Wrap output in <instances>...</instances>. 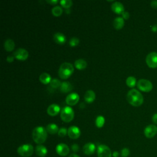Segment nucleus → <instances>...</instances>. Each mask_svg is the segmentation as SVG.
Wrapping results in <instances>:
<instances>
[{"instance_id":"f257e3e1","label":"nucleus","mask_w":157,"mask_h":157,"mask_svg":"<svg viewBox=\"0 0 157 157\" xmlns=\"http://www.w3.org/2000/svg\"><path fill=\"white\" fill-rule=\"evenodd\" d=\"M126 99L128 102L134 107H139L144 102L142 94L136 89L130 90L127 93Z\"/></svg>"},{"instance_id":"f03ea898","label":"nucleus","mask_w":157,"mask_h":157,"mask_svg":"<svg viewBox=\"0 0 157 157\" xmlns=\"http://www.w3.org/2000/svg\"><path fill=\"white\" fill-rule=\"evenodd\" d=\"M32 136L33 140L36 144L40 145L45 142L47 138V132L44 127L37 126L33 129Z\"/></svg>"},{"instance_id":"7ed1b4c3","label":"nucleus","mask_w":157,"mask_h":157,"mask_svg":"<svg viewBox=\"0 0 157 157\" xmlns=\"http://www.w3.org/2000/svg\"><path fill=\"white\" fill-rule=\"evenodd\" d=\"M74 72V67L70 63L65 62L61 64L59 70L58 75L59 77L62 79L68 78Z\"/></svg>"},{"instance_id":"20e7f679","label":"nucleus","mask_w":157,"mask_h":157,"mask_svg":"<svg viewBox=\"0 0 157 157\" xmlns=\"http://www.w3.org/2000/svg\"><path fill=\"white\" fill-rule=\"evenodd\" d=\"M60 117L61 120L65 123L71 122L74 117V110L69 106L63 107L61 111Z\"/></svg>"},{"instance_id":"39448f33","label":"nucleus","mask_w":157,"mask_h":157,"mask_svg":"<svg viewBox=\"0 0 157 157\" xmlns=\"http://www.w3.org/2000/svg\"><path fill=\"white\" fill-rule=\"evenodd\" d=\"M34 152V147L31 144H23L17 148L18 154L23 157L31 156Z\"/></svg>"},{"instance_id":"423d86ee","label":"nucleus","mask_w":157,"mask_h":157,"mask_svg":"<svg viewBox=\"0 0 157 157\" xmlns=\"http://www.w3.org/2000/svg\"><path fill=\"white\" fill-rule=\"evenodd\" d=\"M137 86L140 91L144 92H150L153 88L151 82L150 80L144 78L139 80L137 83Z\"/></svg>"},{"instance_id":"0eeeda50","label":"nucleus","mask_w":157,"mask_h":157,"mask_svg":"<svg viewBox=\"0 0 157 157\" xmlns=\"http://www.w3.org/2000/svg\"><path fill=\"white\" fill-rule=\"evenodd\" d=\"M97 155L98 157H112V153L110 148L105 145H99L97 147Z\"/></svg>"},{"instance_id":"6e6552de","label":"nucleus","mask_w":157,"mask_h":157,"mask_svg":"<svg viewBox=\"0 0 157 157\" xmlns=\"http://www.w3.org/2000/svg\"><path fill=\"white\" fill-rule=\"evenodd\" d=\"M147 66L150 68L157 67V52H151L147 55L145 59Z\"/></svg>"},{"instance_id":"1a4fd4ad","label":"nucleus","mask_w":157,"mask_h":157,"mask_svg":"<svg viewBox=\"0 0 157 157\" xmlns=\"http://www.w3.org/2000/svg\"><path fill=\"white\" fill-rule=\"evenodd\" d=\"M13 56L14 57L20 61H25L26 60L29 56L28 52L23 48H17L14 52H13Z\"/></svg>"},{"instance_id":"9d476101","label":"nucleus","mask_w":157,"mask_h":157,"mask_svg":"<svg viewBox=\"0 0 157 157\" xmlns=\"http://www.w3.org/2000/svg\"><path fill=\"white\" fill-rule=\"evenodd\" d=\"M144 132L147 138H153L157 134V126L155 124H149L145 127Z\"/></svg>"},{"instance_id":"9b49d317","label":"nucleus","mask_w":157,"mask_h":157,"mask_svg":"<svg viewBox=\"0 0 157 157\" xmlns=\"http://www.w3.org/2000/svg\"><path fill=\"white\" fill-rule=\"evenodd\" d=\"M56 151L59 156H66L69 154L70 150L69 147L66 144L61 143L58 144L56 147Z\"/></svg>"},{"instance_id":"f8f14e48","label":"nucleus","mask_w":157,"mask_h":157,"mask_svg":"<svg viewBox=\"0 0 157 157\" xmlns=\"http://www.w3.org/2000/svg\"><path fill=\"white\" fill-rule=\"evenodd\" d=\"M80 129L76 126H71L67 129V135L72 139H77L80 136Z\"/></svg>"},{"instance_id":"ddd939ff","label":"nucleus","mask_w":157,"mask_h":157,"mask_svg":"<svg viewBox=\"0 0 157 157\" xmlns=\"http://www.w3.org/2000/svg\"><path fill=\"white\" fill-rule=\"evenodd\" d=\"M80 96L76 93H72L69 94L66 98V102L69 105L72 106L75 105L79 101Z\"/></svg>"},{"instance_id":"4468645a","label":"nucleus","mask_w":157,"mask_h":157,"mask_svg":"<svg viewBox=\"0 0 157 157\" xmlns=\"http://www.w3.org/2000/svg\"><path fill=\"white\" fill-rule=\"evenodd\" d=\"M96 150L95 145L91 142L86 143L83 147V151L86 155H93Z\"/></svg>"},{"instance_id":"2eb2a0df","label":"nucleus","mask_w":157,"mask_h":157,"mask_svg":"<svg viewBox=\"0 0 157 157\" xmlns=\"http://www.w3.org/2000/svg\"><path fill=\"white\" fill-rule=\"evenodd\" d=\"M47 112L50 116H56L60 112V107L56 104H52L48 107Z\"/></svg>"},{"instance_id":"dca6fc26","label":"nucleus","mask_w":157,"mask_h":157,"mask_svg":"<svg viewBox=\"0 0 157 157\" xmlns=\"http://www.w3.org/2000/svg\"><path fill=\"white\" fill-rule=\"evenodd\" d=\"M111 9L113 12L117 14H122V13L124 11V8L123 4L118 1L114 2L112 4Z\"/></svg>"},{"instance_id":"f3484780","label":"nucleus","mask_w":157,"mask_h":157,"mask_svg":"<svg viewBox=\"0 0 157 157\" xmlns=\"http://www.w3.org/2000/svg\"><path fill=\"white\" fill-rule=\"evenodd\" d=\"M53 40L56 44L59 45H63L66 42V37L61 33H56L53 35Z\"/></svg>"},{"instance_id":"a211bd4d","label":"nucleus","mask_w":157,"mask_h":157,"mask_svg":"<svg viewBox=\"0 0 157 157\" xmlns=\"http://www.w3.org/2000/svg\"><path fill=\"white\" fill-rule=\"evenodd\" d=\"M36 154L40 157H44L47 155L48 151L47 148L42 145H38L35 148Z\"/></svg>"},{"instance_id":"6ab92c4d","label":"nucleus","mask_w":157,"mask_h":157,"mask_svg":"<svg viewBox=\"0 0 157 157\" xmlns=\"http://www.w3.org/2000/svg\"><path fill=\"white\" fill-rule=\"evenodd\" d=\"M124 19L121 17H116L113 21V26L117 30L121 29L124 26Z\"/></svg>"},{"instance_id":"aec40b11","label":"nucleus","mask_w":157,"mask_h":157,"mask_svg":"<svg viewBox=\"0 0 157 157\" xmlns=\"http://www.w3.org/2000/svg\"><path fill=\"white\" fill-rule=\"evenodd\" d=\"M95 98H96L95 93L92 90H88L85 93L84 99L87 103L93 102L94 101Z\"/></svg>"},{"instance_id":"412c9836","label":"nucleus","mask_w":157,"mask_h":157,"mask_svg":"<svg viewBox=\"0 0 157 157\" xmlns=\"http://www.w3.org/2000/svg\"><path fill=\"white\" fill-rule=\"evenodd\" d=\"M4 49L7 52L12 51L15 48V42L11 39H7L4 43Z\"/></svg>"},{"instance_id":"4be33fe9","label":"nucleus","mask_w":157,"mask_h":157,"mask_svg":"<svg viewBox=\"0 0 157 157\" xmlns=\"http://www.w3.org/2000/svg\"><path fill=\"white\" fill-rule=\"evenodd\" d=\"M75 67L78 70L85 69L87 66L86 61L83 59H78L74 63Z\"/></svg>"},{"instance_id":"5701e85b","label":"nucleus","mask_w":157,"mask_h":157,"mask_svg":"<svg viewBox=\"0 0 157 157\" xmlns=\"http://www.w3.org/2000/svg\"><path fill=\"white\" fill-rule=\"evenodd\" d=\"M39 80L42 83L47 85L50 83L52 80V78H51V76L48 73L43 72L39 75Z\"/></svg>"},{"instance_id":"b1692460","label":"nucleus","mask_w":157,"mask_h":157,"mask_svg":"<svg viewBox=\"0 0 157 157\" xmlns=\"http://www.w3.org/2000/svg\"><path fill=\"white\" fill-rule=\"evenodd\" d=\"M45 129H46L47 132L50 134H55L58 133V131H59V128H58V126L54 123L48 124L46 126Z\"/></svg>"},{"instance_id":"393cba45","label":"nucleus","mask_w":157,"mask_h":157,"mask_svg":"<svg viewBox=\"0 0 157 157\" xmlns=\"http://www.w3.org/2000/svg\"><path fill=\"white\" fill-rule=\"evenodd\" d=\"M59 89L63 93H68L72 90V85L69 82H62Z\"/></svg>"},{"instance_id":"a878e982","label":"nucleus","mask_w":157,"mask_h":157,"mask_svg":"<svg viewBox=\"0 0 157 157\" xmlns=\"http://www.w3.org/2000/svg\"><path fill=\"white\" fill-rule=\"evenodd\" d=\"M126 83L129 88H133L136 85V79L134 77L129 76L126 78Z\"/></svg>"},{"instance_id":"bb28decb","label":"nucleus","mask_w":157,"mask_h":157,"mask_svg":"<svg viewBox=\"0 0 157 157\" xmlns=\"http://www.w3.org/2000/svg\"><path fill=\"white\" fill-rule=\"evenodd\" d=\"M104 123H105V118L103 116L99 115L96 117L95 123H96V126L98 128H102L104 126Z\"/></svg>"},{"instance_id":"cd10ccee","label":"nucleus","mask_w":157,"mask_h":157,"mask_svg":"<svg viewBox=\"0 0 157 157\" xmlns=\"http://www.w3.org/2000/svg\"><path fill=\"white\" fill-rule=\"evenodd\" d=\"M52 14L55 17H59L63 13V9L62 8L59 6H56L52 9Z\"/></svg>"},{"instance_id":"c85d7f7f","label":"nucleus","mask_w":157,"mask_h":157,"mask_svg":"<svg viewBox=\"0 0 157 157\" xmlns=\"http://www.w3.org/2000/svg\"><path fill=\"white\" fill-rule=\"evenodd\" d=\"M61 83H62L58 79L53 78L51 80V82L50 83V85L53 88H58V87H60Z\"/></svg>"},{"instance_id":"c756f323","label":"nucleus","mask_w":157,"mask_h":157,"mask_svg":"<svg viewBox=\"0 0 157 157\" xmlns=\"http://www.w3.org/2000/svg\"><path fill=\"white\" fill-rule=\"evenodd\" d=\"M60 4L64 8L68 9L72 5V1L71 0H61L59 1Z\"/></svg>"},{"instance_id":"7c9ffc66","label":"nucleus","mask_w":157,"mask_h":157,"mask_svg":"<svg viewBox=\"0 0 157 157\" xmlns=\"http://www.w3.org/2000/svg\"><path fill=\"white\" fill-rule=\"evenodd\" d=\"M79 42H80V40H79L78 38H77L76 37H73L70 39L69 44L70 46H71V47H75L78 45Z\"/></svg>"},{"instance_id":"2f4dec72","label":"nucleus","mask_w":157,"mask_h":157,"mask_svg":"<svg viewBox=\"0 0 157 157\" xmlns=\"http://www.w3.org/2000/svg\"><path fill=\"white\" fill-rule=\"evenodd\" d=\"M67 134V130L66 128H64V127H62L61 128L59 129V131H58V134L59 137H63L64 136H66V134Z\"/></svg>"},{"instance_id":"473e14b6","label":"nucleus","mask_w":157,"mask_h":157,"mask_svg":"<svg viewBox=\"0 0 157 157\" xmlns=\"http://www.w3.org/2000/svg\"><path fill=\"white\" fill-rule=\"evenodd\" d=\"M130 154V151L128 148H123L121 150L120 155L122 157H128Z\"/></svg>"},{"instance_id":"72a5a7b5","label":"nucleus","mask_w":157,"mask_h":157,"mask_svg":"<svg viewBox=\"0 0 157 157\" xmlns=\"http://www.w3.org/2000/svg\"><path fill=\"white\" fill-rule=\"evenodd\" d=\"M71 149H72V150L74 152H77V151L79 150V147L78 146L77 144H72V146H71Z\"/></svg>"},{"instance_id":"f704fd0d","label":"nucleus","mask_w":157,"mask_h":157,"mask_svg":"<svg viewBox=\"0 0 157 157\" xmlns=\"http://www.w3.org/2000/svg\"><path fill=\"white\" fill-rule=\"evenodd\" d=\"M121 15H122V18L124 20H128L129 17V12H128L126 11H124Z\"/></svg>"},{"instance_id":"c9c22d12","label":"nucleus","mask_w":157,"mask_h":157,"mask_svg":"<svg viewBox=\"0 0 157 157\" xmlns=\"http://www.w3.org/2000/svg\"><path fill=\"white\" fill-rule=\"evenodd\" d=\"M14 58H15L14 56H12V55H9V56L7 57L6 60H7V62H9V63H12V62H13V61Z\"/></svg>"},{"instance_id":"e433bc0d","label":"nucleus","mask_w":157,"mask_h":157,"mask_svg":"<svg viewBox=\"0 0 157 157\" xmlns=\"http://www.w3.org/2000/svg\"><path fill=\"white\" fill-rule=\"evenodd\" d=\"M151 6L153 8V9H157V1L156 0H154L152 1L150 3Z\"/></svg>"},{"instance_id":"4c0bfd02","label":"nucleus","mask_w":157,"mask_h":157,"mask_svg":"<svg viewBox=\"0 0 157 157\" xmlns=\"http://www.w3.org/2000/svg\"><path fill=\"white\" fill-rule=\"evenodd\" d=\"M46 1L51 5H55L58 2V0H47Z\"/></svg>"},{"instance_id":"58836bf2","label":"nucleus","mask_w":157,"mask_h":157,"mask_svg":"<svg viewBox=\"0 0 157 157\" xmlns=\"http://www.w3.org/2000/svg\"><path fill=\"white\" fill-rule=\"evenodd\" d=\"M152 121L155 123L157 124V113H155L153 116H152Z\"/></svg>"},{"instance_id":"ea45409f","label":"nucleus","mask_w":157,"mask_h":157,"mask_svg":"<svg viewBox=\"0 0 157 157\" xmlns=\"http://www.w3.org/2000/svg\"><path fill=\"white\" fill-rule=\"evenodd\" d=\"M119 155H120L119 152H118V151H113V153H112V156H113V157H118Z\"/></svg>"},{"instance_id":"a19ab883","label":"nucleus","mask_w":157,"mask_h":157,"mask_svg":"<svg viewBox=\"0 0 157 157\" xmlns=\"http://www.w3.org/2000/svg\"><path fill=\"white\" fill-rule=\"evenodd\" d=\"M151 30H152L153 32L157 31V25H153V26H152V28H151Z\"/></svg>"},{"instance_id":"79ce46f5","label":"nucleus","mask_w":157,"mask_h":157,"mask_svg":"<svg viewBox=\"0 0 157 157\" xmlns=\"http://www.w3.org/2000/svg\"><path fill=\"white\" fill-rule=\"evenodd\" d=\"M69 157H80L78 155H77V154H74V153H72L71 155H70L69 156Z\"/></svg>"}]
</instances>
